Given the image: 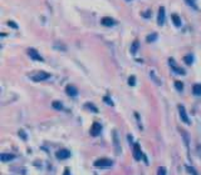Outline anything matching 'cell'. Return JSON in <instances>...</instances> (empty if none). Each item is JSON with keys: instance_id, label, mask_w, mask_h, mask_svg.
<instances>
[{"instance_id": "4316f807", "label": "cell", "mask_w": 201, "mask_h": 175, "mask_svg": "<svg viewBox=\"0 0 201 175\" xmlns=\"http://www.w3.org/2000/svg\"><path fill=\"white\" fill-rule=\"evenodd\" d=\"M8 25H9L10 28H13V29H18V25L15 24L14 21H11V20H9V21H8Z\"/></svg>"}, {"instance_id": "4dcf8cb0", "label": "cell", "mask_w": 201, "mask_h": 175, "mask_svg": "<svg viewBox=\"0 0 201 175\" xmlns=\"http://www.w3.org/2000/svg\"><path fill=\"white\" fill-rule=\"evenodd\" d=\"M127 1H130V0H127Z\"/></svg>"}, {"instance_id": "3957f363", "label": "cell", "mask_w": 201, "mask_h": 175, "mask_svg": "<svg viewBox=\"0 0 201 175\" xmlns=\"http://www.w3.org/2000/svg\"><path fill=\"white\" fill-rule=\"evenodd\" d=\"M112 139H113V144H115V153L119 154L121 153V144H119V139H118V135H117L116 130L112 131Z\"/></svg>"}, {"instance_id": "52a82bcc", "label": "cell", "mask_w": 201, "mask_h": 175, "mask_svg": "<svg viewBox=\"0 0 201 175\" xmlns=\"http://www.w3.org/2000/svg\"><path fill=\"white\" fill-rule=\"evenodd\" d=\"M28 55H29L33 60H37V62H43V58L40 56V54L35 50V49H33V48L28 49Z\"/></svg>"}, {"instance_id": "ffe728a7", "label": "cell", "mask_w": 201, "mask_h": 175, "mask_svg": "<svg viewBox=\"0 0 201 175\" xmlns=\"http://www.w3.org/2000/svg\"><path fill=\"white\" fill-rule=\"evenodd\" d=\"M184 62L186 63L187 65H191L192 62H194V56H192L191 54H190V55H186V56H185V58H184Z\"/></svg>"}, {"instance_id": "ac0fdd59", "label": "cell", "mask_w": 201, "mask_h": 175, "mask_svg": "<svg viewBox=\"0 0 201 175\" xmlns=\"http://www.w3.org/2000/svg\"><path fill=\"white\" fill-rule=\"evenodd\" d=\"M156 39H157V34H156V33H152V34H150V35L146 38L147 43H153V41L156 40Z\"/></svg>"}, {"instance_id": "d6986e66", "label": "cell", "mask_w": 201, "mask_h": 175, "mask_svg": "<svg viewBox=\"0 0 201 175\" xmlns=\"http://www.w3.org/2000/svg\"><path fill=\"white\" fill-rule=\"evenodd\" d=\"M52 106H53V108H54V109H57V110H63V104H62V103H60V101H53L52 103Z\"/></svg>"}, {"instance_id": "7c38bea8", "label": "cell", "mask_w": 201, "mask_h": 175, "mask_svg": "<svg viewBox=\"0 0 201 175\" xmlns=\"http://www.w3.org/2000/svg\"><path fill=\"white\" fill-rule=\"evenodd\" d=\"M102 25H104V26H113L116 24V21H115V19H112V18H109V16H104V18H102Z\"/></svg>"}, {"instance_id": "9a60e30c", "label": "cell", "mask_w": 201, "mask_h": 175, "mask_svg": "<svg viewBox=\"0 0 201 175\" xmlns=\"http://www.w3.org/2000/svg\"><path fill=\"white\" fill-rule=\"evenodd\" d=\"M138 46H140L138 40H135L133 43H132V45H131V54H132V55H135L136 53H137V50H138Z\"/></svg>"}, {"instance_id": "5b68a950", "label": "cell", "mask_w": 201, "mask_h": 175, "mask_svg": "<svg viewBox=\"0 0 201 175\" xmlns=\"http://www.w3.org/2000/svg\"><path fill=\"white\" fill-rule=\"evenodd\" d=\"M165 20H166V15H165V8L164 6H160L158 9V14H157V24L162 26L165 24Z\"/></svg>"}, {"instance_id": "4fadbf2b", "label": "cell", "mask_w": 201, "mask_h": 175, "mask_svg": "<svg viewBox=\"0 0 201 175\" xmlns=\"http://www.w3.org/2000/svg\"><path fill=\"white\" fill-rule=\"evenodd\" d=\"M171 19H172V21H173V24H175V26L180 28V26H181V19H180L179 15H177V14H172L171 15Z\"/></svg>"}, {"instance_id": "8992f818", "label": "cell", "mask_w": 201, "mask_h": 175, "mask_svg": "<svg viewBox=\"0 0 201 175\" xmlns=\"http://www.w3.org/2000/svg\"><path fill=\"white\" fill-rule=\"evenodd\" d=\"M169 63H170V66H171V69H172L173 71H175L176 74H181V75H185V70L182 69V68H180L179 65H177V64H176V62H175V60H173L172 58L169 60Z\"/></svg>"}, {"instance_id": "7402d4cb", "label": "cell", "mask_w": 201, "mask_h": 175, "mask_svg": "<svg viewBox=\"0 0 201 175\" xmlns=\"http://www.w3.org/2000/svg\"><path fill=\"white\" fill-rule=\"evenodd\" d=\"M175 88H176V89L179 90V91H182V90H184V84H182L181 81L177 80V81H175Z\"/></svg>"}, {"instance_id": "83f0119b", "label": "cell", "mask_w": 201, "mask_h": 175, "mask_svg": "<svg viewBox=\"0 0 201 175\" xmlns=\"http://www.w3.org/2000/svg\"><path fill=\"white\" fill-rule=\"evenodd\" d=\"M19 134H20V136H21V139H26V136H25V133L24 131H23V130H20V131H19Z\"/></svg>"}, {"instance_id": "484cf974", "label": "cell", "mask_w": 201, "mask_h": 175, "mask_svg": "<svg viewBox=\"0 0 201 175\" xmlns=\"http://www.w3.org/2000/svg\"><path fill=\"white\" fill-rule=\"evenodd\" d=\"M157 175H166V168L165 166H160V168H158Z\"/></svg>"}, {"instance_id": "5bb4252c", "label": "cell", "mask_w": 201, "mask_h": 175, "mask_svg": "<svg viewBox=\"0 0 201 175\" xmlns=\"http://www.w3.org/2000/svg\"><path fill=\"white\" fill-rule=\"evenodd\" d=\"M0 158H1V161H10L15 159V155L14 154H1Z\"/></svg>"}, {"instance_id": "30bf717a", "label": "cell", "mask_w": 201, "mask_h": 175, "mask_svg": "<svg viewBox=\"0 0 201 175\" xmlns=\"http://www.w3.org/2000/svg\"><path fill=\"white\" fill-rule=\"evenodd\" d=\"M102 130V126H101V124H98V123H94L92 125V128H90V135L92 136H97V135H99V133Z\"/></svg>"}, {"instance_id": "603a6c76", "label": "cell", "mask_w": 201, "mask_h": 175, "mask_svg": "<svg viewBox=\"0 0 201 175\" xmlns=\"http://www.w3.org/2000/svg\"><path fill=\"white\" fill-rule=\"evenodd\" d=\"M186 170H187V172L190 173L191 175H199V173L196 172V170H195L194 168H192V166H186Z\"/></svg>"}, {"instance_id": "277c9868", "label": "cell", "mask_w": 201, "mask_h": 175, "mask_svg": "<svg viewBox=\"0 0 201 175\" xmlns=\"http://www.w3.org/2000/svg\"><path fill=\"white\" fill-rule=\"evenodd\" d=\"M112 164H113V161L109 160V159H99V160H97L94 163V166H97V168H108Z\"/></svg>"}, {"instance_id": "7a4b0ae2", "label": "cell", "mask_w": 201, "mask_h": 175, "mask_svg": "<svg viewBox=\"0 0 201 175\" xmlns=\"http://www.w3.org/2000/svg\"><path fill=\"white\" fill-rule=\"evenodd\" d=\"M179 113H180L181 120H182L185 124H191V121H190V119H189V116H187L186 109H185L184 105H179Z\"/></svg>"}, {"instance_id": "f1b7e54d", "label": "cell", "mask_w": 201, "mask_h": 175, "mask_svg": "<svg viewBox=\"0 0 201 175\" xmlns=\"http://www.w3.org/2000/svg\"><path fill=\"white\" fill-rule=\"evenodd\" d=\"M104 101H107V104H109V105H113V103L111 101V99H108V98H104Z\"/></svg>"}, {"instance_id": "6da1fadb", "label": "cell", "mask_w": 201, "mask_h": 175, "mask_svg": "<svg viewBox=\"0 0 201 175\" xmlns=\"http://www.w3.org/2000/svg\"><path fill=\"white\" fill-rule=\"evenodd\" d=\"M50 78V74L49 73H45V71H39V73H37L35 75H33L32 77V80L33 81H43V80H47V79Z\"/></svg>"}, {"instance_id": "9c48e42d", "label": "cell", "mask_w": 201, "mask_h": 175, "mask_svg": "<svg viewBox=\"0 0 201 175\" xmlns=\"http://www.w3.org/2000/svg\"><path fill=\"white\" fill-rule=\"evenodd\" d=\"M69 157H70V153L67 149H60L59 151H57V158L60 159V160H66Z\"/></svg>"}, {"instance_id": "8fae6325", "label": "cell", "mask_w": 201, "mask_h": 175, "mask_svg": "<svg viewBox=\"0 0 201 175\" xmlns=\"http://www.w3.org/2000/svg\"><path fill=\"white\" fill-rule=\"evenodd\" d=\"M66 93L69 95V96H77V95H78V89L74 85H67Z\"/></svg>"}, {"instance_id": "d4e9b609", "label": "cell", "mask_w": 201, "mask_h": 175, "mask_svg": "<svg viewBox=\"0 0 201 175\" xmlns=\"http://www.w3.org/2000/svg\"><path fill=\"white\" fill-rule=\"evenodd\" d=\"M128 84H130L131 86H135V84H136V78L133 77V75H131L130 79H128Z\"/></svg>"}, {"instance_id": "ba28073f", "label": "cell", "mask_w": 201, "mask_h": 175, "mask_svg": "<svg viewBox=\"0 0 201 175\" xmlns=\"http://www.w3.org/2000/svg\"><path fill=\"white\" fill-rule=\"evenodd\" d=\"M133 157L136 160H140V159L143 158V154L141 151V148H140V144L138 143H135L133 144Z\"/></svg>"}, {"instance_id": "44dd1931", "label": "cell", "mask_w": 201, "mask_h": 175, "mask_svg": "<svg viewBox=\"0 0 201 175\" xmlns=\"http://www.w3.org/2000/svg\"><path fill=\"white\" fill-rule=\"evenodd\" d=\"M180 131L182 133V138H184V140H185V144L187 145V144H189V134L184 130V129H180Z\"/></svg>"}, {"instance_id": "f546056e", "label": "cell", "mask_w": 201, "mask_h": 175, "mask_svg": "<svg viewBox=\"0 0 201 175\" xmlns=\"http://www.w3.org/2000/svg\"><path fill=\"white\" fill-rule=\"evenodd\" d=\"M63 175H70V172H69V169H68V168H66V169H64V174Z\"/></svg>"}, {"instance_id": "cb8c5ba5", "label": "cell", "mask_w": 201, "mask_h": 175, "mask_svg": "<svg viewBox=\"0 0 201 175\" xmlns=\"http://www.w3.org/2000/svg\"><path fill=\"white\" fill-rule=\"evenodd\" d=\"M86 106H87V108H88V109H90V110H92L93 113H97V111H98L96 106H94L93 104H90V103H87V104H86Z\"/></svg>"}, {"instance_id": "e0dca14e", "label": "cell", "mask_w": 201, "mask_h": 175, "mask_svg": "<svg viewBox=\"0 0 201 175\" xmlns=\"http://www.w3.org/2000/svg\"><path fill=\"white\" fill-rule=\"evenodd\" d=\"M185 3H186L190 8H192L194 10H198V4H196V0H185Z\"/></svg>"}, {"instance_id": "2e32d148", "label": "cell", "mask_w": 201, "mask_h": 175, "mask_svg": "<svg viewBox=\"0 0 201 175\" xmlns=\"http://www.w3.org/2000/svg\"><path fill=\"white\" fill-rule=\"evenodd\" d=\"M192 93H194V95H201V84H195L194 86H192Z\"/></svg>"}]
</instances>
